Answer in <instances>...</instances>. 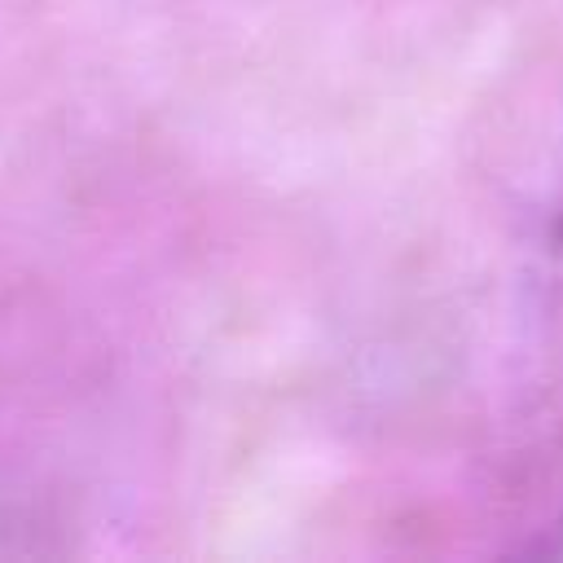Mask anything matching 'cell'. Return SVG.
Segmentation results:
<instances>
[{
    "label": "cell",
    "mask_w": 563,
    "mask_h": 563,
    "mask_svg": "<svg viewBox=\"0 0 563 563\" xmlns=\"http://www.w3.org/2000/svg\"><path fill=\"white\" fill-rule=\"evenodd\" d=\"M528 554H537V559H563V519L550 523V532H541V537L528 545Z\"/></svg>",
    "instance_id": "6da1fadb"
}]
</instances>
